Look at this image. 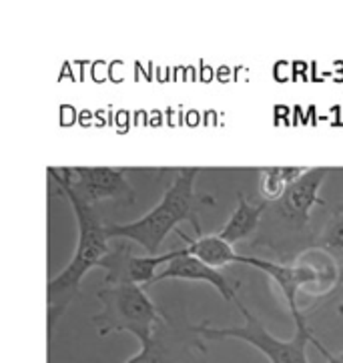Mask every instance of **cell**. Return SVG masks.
<instances>
[{
  "instance_id": "1",
  "label": "cell",
  "mask_w": 343,
  "mask_h": 363,
  "mask_svg": "<svg viewBox=\"0 0 343 363\" xmlns=\"http://www.w3.org/2000/svg\"><path fill=\"white\" fill-rule=\"evenodd\" d=\"M199 173V167L179 169L177 177L163 193V199L147 215H142L137 221L107 225L108 239L137 241L145 247L149 255H159V249L165 243L167 235L175 231L179 223L189 221L195 227V233L203 235L199 213L207 207H213L215 197L209 193L195 191V181Z\"/></svg>"
},
{
  "instance_id": "2",
  "label": "cell",
  "mask_w": 343,
  "mask_h": 363,
  "mask_svg": "<svg viewBox=\"0 0 343 363\" xmlns=\"http://www.w3.org/2000/svg\"><path fill=\"white\" fill-rule=\"evenodd\" d=\"M60 195L71 203L72 213L79 225V241L71 261L57 277L48 281V321L50 328L59 321L67 307L81 295V281L91 267H101L103 259L111 251L107 225H103L95 215V209L81 201L71 189L57 183Z\"/></svg>"
},
{
  "instance_id": "3",
  "label": "cell",
  "mask_w": 343,
  "mask_h": 363,
  "mask_svg": "<svg viewBox=\"0 0 343 363\" xmlns=\"http://www.w3.org/2000/svg\"><path fill=\"white\" fill-rule=\"evenodd\" d=\"M96 299L101 301V311L91 317V321L101 337L127 331L145 345L151 341L157 325L167 317L142 285L103 283L96 291Z\"/></svg>"
},
{
  "instance_id": "4",
  "label": "cell",
  "mask_w": 343,
  "mask_h": 363,
  "mask_svg": "<svg viewBox=\"0 0 343 363\" xmlns=\"http://www.w3.org/2000/svg\"><path fill=\"white\" fill-rule=\"evenodd\" d=\"M243 315V325L235 328H211L209 323L193 325V331L203 340H239L259 350L269 363H309L308 343H311L313 331L308 323L296 325V335L291 340H279L249 311L245 305L237 303Z\"/></svg>"
},
{
  "instance_id": "5",
  "label": "cell",
  "mask_w": 343,
  "mask_h": 363,
  "mask_svg": "<svg viewBox=\"0 0 343 363\" xmlns=\"http://www.w3.org/2000/svg\"><path fill=\"white\" fill-rule=\"evenodd\" d=\"M55 183L69 187L86 205L95 207L103 199H115L120 203L135 201V189L127 179L125 169L117 167H67L48 169Z\"/></svg>"
},
{
  "instance_id": "6",
  "label": "cell",
  "mask_w": 343,
  "mask_h": 363,
  "mask_svg": "<svg viewBox=\"0 0 343 363\" xmlns=\"http://www.w3.org/2000/svg\"><path fill=\"white\" fill-rule=\"evenodd\" d=\"M201 340L193 331V325L177 328L165 317L154 329L151 341L141 345V352L125 363H195L193 352L205 353Z\"/></svg>"
},
{
  "instance_id": "7",
  "label": "cell",
  "mask_w": 343,
  "mask_h": 363,
  "mask_svg": "<svg viewBox=\"0 0 343 363\" xmlns=\"http://www.w3.org/2000/svg\"><path fill=\"white\" fill-rule=\"evenodd\" d=\"M177 257V251L163 253V255H147L137 257L133 255L130 245L125 239H117V243L111 247L107 257L103 259L101 269H105V283L108 285H151L157 277V269L161 265H167L171 259Z\"/></svg>"
},
{
  "instance_id": "8",
  "label": "cell",
  "mask_w": 343,
  "mask_h": 363,
  "mask_svg": "<svg viewBox=\"0 0 343 363\" xmlns=\"http://www.w3.org/2000/svg\"><path fill=\"white\" fill-rule=\"evenodd\" d=\"M332 173L327 167L308 169V173L299 177L291 187L285 191V195L277 203H273V209L283 219L287 227L293 231H303L309 223V213L315 205H325L320 197V189L325 177Z\"/></svg>"
},
{
  "instance_id": "9",
  "label": "cell",
  "mask_w": 343,
  "mask_h": 363,
  "mask_svg": "<svg viewBox=\"0 0 343 363\" xmlns=\"http://www.w3.org/2000/svg\"><path fill=\"white\" fill-rule=\"evenodd\" d=\"M165 279H185V281H203L213 285L217 293L231 303H239L237 299V287L239 283H231L225 273H221L215 267H209L193 255H187L185 247L177 249V257L171 259L165 265V269L157 273L153 283L165 281Z\"/></svg>"
},
{
  "instance_id": "10",
  "label": "cell",
  "mask_w": 343,
  "mask_h": 363,
  "mask_svg": "<svg viewBox=\"0 0 343 363\" xmlns=\"http://www.w3.org/2000/svg\"><path fill=\"white\" fill-rule=\"evenodd\" d=\"M269 207L267 201H259V203H251L243 193H237V207L235 211L231 213V217L221 227L219 237L227 241L229 245H235L245 241L249 235L253 233L259 225L261 217L265 215Z\"/></svg>"
},
{
  "instance_id": "11",
  "label": "cell",
  "mask_w": 343,
  "mask_h": 363,
  "mask_svg": "<svg viewBox=\"0 0 343 363\" xmlns=\"http://www.w3.org/2000/svg\"><path fill=\"white\" fill-rule=\"evenodd\" d=\"M177 235L185 241L187 255L197 257L203 263H207L209 267L221 269V267H227L231 263H237V259H239V253H235L233 245H229L217 233L197 235V239H191L189 235H185L177 229Z\"/></svg>"
},
{
  "instance_id": "12",
  "label": "cell",
  "mask_w": 343,
  "mask_h": 363,
  "mask_svg": "<svg viewBox=\"0 0 343 363\" xmlns=\"http://www.w3.org/2000/svg\"><path fill=\"white\" fill-rule=\"evenodd\" d=\"M259 173L261 197L267 203H277L299 177L308 173V169H303V167H265Z\"/></svg>"
},
{
  "instance_id": "13",
  "label": "cell",
  "mask_w": 343,
  "mask_h": 363,
  "mask_svg": "<svg viewBox=\"0 0 343 363\" xmlns=\"http://www.w3.org/2000/svg\"><path fill=\"white\" fill-rule=\"evenodd\" d=\"M315 247L332 253L335 259H343V203L342 207L333 213L332 219L325 223L323 231L315 241Z\"/></svg>"
},
{
  "instance_id": "14",
  "label": "cell",
  "mask_w": 343,
  "mask_h": 363,
  "mask_svg": "<svg viewBox=\"0 0 343 363\" xmlns=\"http://www.w3.org/2000/svg\"><path fill=\"white\" fill-rule=\"evenodd\" d=\"M311 343H313V345H315V350L325 357V362L327 363H343V352L342 353L330 352V350H327V347H325V345L315 337V333H313V337H311Z\"/></svg>"
},
{
  "instance_id": "15",
  "label": "cell",
  "mask_w": 343,
  "mask_h": 363,
  "mask_svg": "<svg viewBox=\"0 0 343 363\" xmlns=\"http://www.w3.org/2000/svg\"><path fill=\"white\" fill-rule=\"evenodd\" d=\"M339 283H343V265H342V271H339ZM337 311H339V313H343V303L337 307Z\"/></svg>"
}]
</instances>
